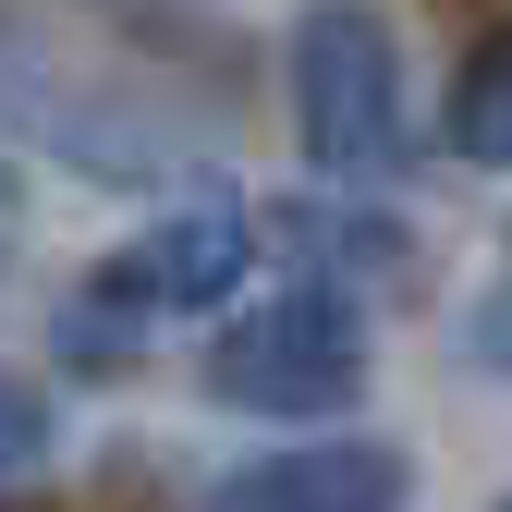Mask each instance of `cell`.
I'll list each match as a JSON object with an SVG mask.
<instances>
[{
  "instance_id": "obj_1",
  "label": "cell",
  "mask_w": 512,
  "mask_h": 512,
  "mask_svg": "<svg viewBox=\"0 0 512 512\" xmlns=\"http://www.w3.org/2000/svg\"><path fill=\"white\" fill-rule=\"evenodd\" d=\"M293 122L305 159L342 183H391L415 122H403V37L366 0H305L293 13Z\"/></svg>"
},
{
  "instance_id": "obj_2",
  "label": "cell",
  "mask_w": 512,
  "mask_h": 512,
  "mask_svg": "<svg viewBox=\"0 0 512 512\" xmlns=\"http://www.w3.org/2000/svg\"><path fill=\"white\" fill-rule=\"evenodd\" d=\"M354 391H366V317L342 281H293L208 342V403L232 415H330Z\"/></svg>"
},
{
  "instance_id": "obj_3",
  "label": "cell",
  "mask_w": 512,
  "mask_h": 512,
  "mask_svg": "<svg viewBox=\"0 0 512 512\" xmlns=\"http://www.w3.org/2000/svg\"><path fill=\"white\" fill-rule=\"evenodd\" d=\"M244 256H256V220H244V208H171L159 232H135V244L86 281V305L61 317V354H122L147 317L220 305V293L244 281Z\"/></svg>"
},
{
  "instance_id": "obj_4",
  "label": "cell",
  "mask_w": 512,
  "mask_h": 512,
  "mask_svg": "<svg viewBox=\"0 0 512 512\" xmlns=\"http://www.w3.org/2000/svg\"><path fill=\"white\" fill-rule=\"evenodd\" d=\"M232 512H403V452L378 439H330V452H281L220 488Z\"/></svg>"
},
{
  "instance_id": "obj_5",
  "label": "cell",
  "mask_w": 512,
  "mask_h": 512,
  "mask_svg": "<svg viewBox=\"0 0 512 512\" xmlns=\"http://www.w3.org/2000/svg\"><path fill=\"white\" fill-rule=\"evenodd\" d=\"M452 147L488 159V171H512V37H488L452 74Z\"/></svg>"
},
{
  "instance_id": "obj_6",
  "label": "cell",
  "mask_w": 512,
  "mask_h": 512,
  "mask_svg": "<svg viewBox=\"0 0 512 512\" xmlns=\"http://www.w3.org/2000/svg\"><path fill=\"white\" fill-rule=\"evenodd\" d=\"M49 464V391H25V378H0V488Z\"/></svg>"
},
{
  "instance_id": "obj_7",
  "label": "cell",
  "mask_w": 512,
  "mask_h": 512,
  "mask_svg": "<svg viewBox=\"0 0 512 512\" xmlns=\"http://www.w3.org/2000/svg\"><path fill=\"white\" fill-rule=\"evenodd\" d=\"M293 244H330L342 269H403V244L378 232V220H330V208H305V220H293Z\"/></svg>"
},
{
  "instance_id": "obj_8",
  "label": "cell",
  "mask_w": 512,
  "mask_h": 512,
  "mask_svg": "<svg viewBox=\"0 0 512 512\" xmlns=\"http://www.w3.org/2000/svg\"><path fill=\"white\" fill-rule=\"evenodd\" d=\"M476 354H488V366H512V281L476 305Z\"/></svg>"
},
{
  "instance_id": "obj_9",
  "label": "cell",
  "mask_w": 512,
  "mask_h": 512,
  "mask_svg": "<svg viewBox=\"0 0 512 512\" xmlns=\"http://www.w3.org/2000/svg\"><path fill=\"white\" fill-rule=\"evenodd\" d=\"M13 232H25V196H13V171H0V269H13Z\"/></svg>"
},
{
  "instance_id": "obj_10",
  "label": "cell",
  "mask_w": 512,
  "mask_h": 512,
  "mask_svg": "<svg viewBox=\"0 0 512 512\" xmlns=\"http://www.w3.org/2000/svg\"><path fill=\"white\" fill-rule=\"evenodd\" d=\"M220 512H232V500H220Z\"/></svg>"
},
{
  "instance_id": "obj_11",
  "label": "cell",
  "mask_w": 512,
  "mask_h": 512,
  "mask_svg": "<svg viewBox=\"0 0 512 512\" xmlns=\"http://www.w3.org/2000/svg\"><path fill=\"white\" fill-rule=\"evenodd\" d=\"M500 512H512V500H500Z\"/></svg>"
}]
</instances>
